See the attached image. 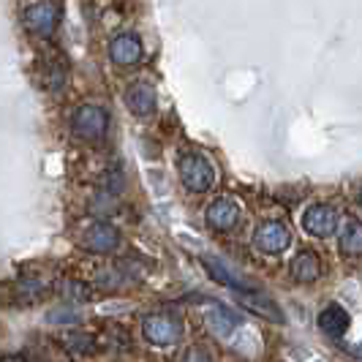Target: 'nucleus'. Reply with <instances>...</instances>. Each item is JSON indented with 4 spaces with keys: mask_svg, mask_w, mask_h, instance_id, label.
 Wrapping results in <instances>:
<instances>
[{
    "mask_svg": "<svg viewBox=\"0 0 362 362\" xmlns=\"http://www.w3.org/2000/svg\"><path fill=\"white\" fill-rule=\"evenodd\" d=\"M142 335L150 346H175L182 341V322L175 313H147L142 319Z\"/></svg>",
    "mask_w": 362,
    "mask_h": 362,
    "instance_id": "nucleus-3",
    "label": "nucleus"
},
{
    "mask_svg": "<svg viewBox=\"0 0 362 362\" xmlns=\"http://www.w3.org/2000/svg\"><path fill=\"white\" fill-rule=\"evenodd\" d=\"M60 297L63 300H71V303H88L93 297V289L85 284V281H76V278H66V281H60Z\"/></svg>",
    "mask_w": 362,
    "mask_h": 362,
    "instance_id": "nucleus-18",
    "label": "nucleus"
},
{
    "mask_svg": "<svg viewBox=\"0 0 362 362\" xmlns=\"http://www.w3.org/2000/svg\"><path fill=\"white\" fill-rule=\"evenodd\" d=\"M254 245L262 251V254H267V256L284 254V251L291 245L289 226H286L284 221H275V218H272V221H264V223L256 229Z\"/></svg>",
    "mask_w": 362,
    "mask_h": 362,
    "instance_id": "nucleus-7",
    "label": "nucleus"
},
{
    "mask_svg": "<svg viewBox=\"0 0 362 362\" xmlns=\"http://www.w3.org/2000/svg\"><path fill=\"white\" fill-rule=\"evenodd\" d=\"M289 275L291 281H297V284H313L322 275V259L313 251H303V254H297L291 259Z\"/></svg>",
    "mask_w": 362,
    "mask_h": 362,
    "instance_id": "nucleus-14",
    "label": "nucleus"
},
{
    "mask_svg": "<svg viewBox=\"0 0 362 362\" xmlns=\"http://www.w3.org/2000/svg\"><path fill=\"white\" fill-rule=\"evenodd\" d=\"M207 322H210V327L216 329L218 335H223V338L240 325V319H237L235 313H232L229 308H223V305H218V303H213V316H210Z\"/></svg>",
    "mask_w": 362,
    "mask_h": 362,
    "instance_id": "nucleus-19",
    "label": "nucleus"
},
{
    "mask_svg": "<svg viewBox=\"0 0 362 362\" xmlns=\"http://www.w3.org/2000/svg\"><path fill=\"white\" fill-rule=\"evenodd\" d=\"M180 362H213V357H210L204 349H197V346H191V349H185V351H182Z\"/></svg>",
    "mask_w": 362,
    "mask_h": 362,
    "instance_id": "nucleus-22",
    "label": "nucleus"
},
{
    "mask_svg": "<svg viewBox=\"0 0 362 362\" xmlns=\"http://www.w3.org/2000/svg\"><path fill=\"white\" fill-rule=\"evenodd\" d=\"M145 54V47H142V38L136 33H117V36L109 41V60L115 66H136Z\"/></svg>",
    "mask_w": 362,
    "mask_h": 362,
    "instance_id": "nucleus-8",
    "label": "nucleus"
},
{
    "mask_svg": "<svg viewBox=\"0 0 362 362\" xmlns=\"http://www.w3.org/2000/svg\"><path fill=\"white\" fill-rule=\"evenodd\" d=\"M60 25V6L57 3H33L25 8V28L38 38H52Z\"/></svg>",
    "mask_w": 362,
    "mask_h": 362,
    "instance_id": "nucleus-6",
    "label": "nucleus"
},
{
    "mask_svg": "<svg viewBox=\"0 0 362 362\" xmlns=\"http://www.w3.org/2000/svg\"><path fill=\"white\" fill-rule=\"evenodd\" d=\"M79 245H82L88 254L109 256L120 248V232H117V226H112L107 221H93L90 226L82 229Z\"/></svg>",
    "mask_w": 362,
    "mask_h": 362,
    "instance_id": "nucleus-4",
    "label": "nucleus"
},
{
    "mask_svg": "<svg viewBox=\"0 0 362 362\" xmlns=\"http://www.w3.org/2000/svg\"><path fill=\"white\" fill-rule=\"evenodd\" d=\"M69 128L82 142H101L109 131V112L101 104H79L69 117Z\"/></svg>",
    "mask_w": 362,
    "mask_h": 362,
    "instance_id": "nucleus-1",
    "label": "nucleus"
},
{
    "mask_svg": "<svg viewBox=\"0 0 362 362\" xmlns=\"http://www.w3.org/2000/svg\"><path fill=\"white\" fill-rule=\"evenodd\" d=\"M123 101L134 117H150L158 107V93L150 82H134L123 95Z\"/></svg>",
    "mask_w": 362,
    "mask_h": 362,
    "instance_id": "nucleus-11",
    "label": "nucleus"
},
{
    "mask_svg": "<svg viewBox=\"0 0 362 362\" xmlns=\"http://www.w3.org/2000/svg\"><path fill=\"white\" fill-rule=\"evenodd\" d=\"M303 229L308 232L310 237H332L338 232V223H341V213L332 207V204H310L303 210V218H300Z\"/></svg>",
    "mask_w": 362,
    "mask_h": 362,
    "instance_id": "nucleus-5",
    "label": "nucleus"
},
{
    "mask_svg": "<svg viewBox=\"0 0 362 362\" xmlns=\"http://www.w3.org/2000/svg\"><path fill=\"white\" fill-rule=\"evenodd\" d=\"M319 327H322V332H327V335L341 338L346 329H349V313H346L338 303H329V305L319 313Z\"/></svg>",
    "mask_w": 362,
    "mask_h": 362,
    "instance_id": "nucleus-15",
    "label": "nucleus"
},
{
    "mask_svg": "<svg viewBox=\"0 0 362 362\" xmlns=\"http://www.w3.org/2000/svg\"><path fill=\"white\" fill-rule=\"evenodd\" d=\"M202 267L207 270V275L216 281V284H221V286H226V289L232 291H251L254 286L251 284H245L240 275H237L232 267H226L221 259H216V256H199Z\"/></svg>",
    "mask_w": 362,
    "mask_h": 362,
    "instance_id": "nucleus-13",
    "label": "nucleus"
},
{
    "mask_svg": "<svg viewBox=\"0 0 362 362\" xmlns=\"http://www.w3.org/2000/svg\"><path fill=\"white\" fill-rule=\"evenodd\" d=\"M101 188H104V194H120V191L126 188V175H123V169L112 166L107 175H104V180H101Z\"/></svg>",
    "mask_w": 362,
    "mask_h": 362,
    "instance_id": "nucleus-21",
    "label": "nucleus"
},
{
    "mask_svg": "<svg viewBox=\"0 0 362 362\" xmlns=\"http://www.w3.org/2000/svg\"><path fill=\"white\" fill-rule=\"evenodd\" d=\"M41 88L52 98L66 93V88H69V63L63 60V54H52L41 63Z\"/></svg>",
    "mask_w": 362,
    "mask_h": 362,
    "instance_id": "nucleus-10",
    "label": "nucleus"
},
{
    "mask_svg": "<svg viewBox=\"0 0 362 362\" xmlns=\"http://www.w3.org/2000/svg\"><path fill=\"white\" fill-rule=\"evenodd\" d=\"M177 175L191 194H207L216 185V166L202 153H182L177 161Z\"/></svg>",
    "mask_w": 362,
    "mask_h": 362,
    "instance_id": "nucleus-2",
    "label": "nucleus"
},
{
    "mask_svg": "<svg viewBox=\"0 0 362 362\" xmlns=\"http://www.w3.org/2000/svg\"><path fill=\"white\" fill-rule=\"evenodd\" d=\"M240 305L243 308H248V313H256V316H262V319H267V322H275V325H281L284 322V310L281 305L270 300L267 294H262V291H240Z\"/></svg>",
    "mask_w": 362,
    "mask_h": 362,
    "instance_id": "nucleus-12",
    "label": "nucleus"
},
{
    "mask_svg": "<svg viewBox=\"0 0 362 362\" xmlns=\"http://www.w3.org/2000/svg\"><path fill=\"white\" fill-rule=\"evenodd\" d=\"M44 291H47V284L38 281V278H22V281L17 284V297L19 300H25V303H36V300H41Z\"/></svg>",
    "mask_w": 362,
    "mask_h": 362,
    "instance_id": "nucleus-20",
    "label": "nucleus"
},
{
    "mask_svg": "<svg viewBox=\"0 0 362 362\" xmlns=\"http://www.w3.org/2000/svg\"><path fill=\"white\" fill-rule=\"evenodd\" d=\"M341 254L344 256H362V221H349L344 232L338 237Z\"/></svg>",
    "mask_w": 362,
    "mask_h": 362,
    "instance_id": "nucleus-17",
    "label": "nucleus"
},
{
    "mask_svg": "<svg viewBox=\"0 0 362 362\" xmlns=\"http://www.w3.org/2000/svg\"><path fill=\"white\" fill-rule=\"evenodd\" d=\"M0 362H28V360L19 357V354H8V357H0Z\"/></svg>",
    "mask_w": 362,
    "mask_h": 362,
    "instance_id": "nucleus-23",
    "label": "nucleus"
},
{
    "mask_svg": "<svg viewBox=\"0 0 362 362\" xmlns=\"http://www.w3.org/2000/svg\"><path fill=\"white\" fill-rule=\"evenodd\" d=\"M60 344H63V349H66L71 357H76V360L93 357V354L98 351V341H95L93 335H88V332H76V329L66 332V335L60 338Z\"/></svg>",
    "mask_w": 362,
    "mask_h": 362,
    "instance_id": "nucleus-16",
    "label": "nucleus"
},
{
    "mask_svg": "<svg viewBox=\"0 0 362 362\" xmlns=\"http://www.w3.org/2000/svg\"><path fill=\"white\" fill-rule=\"evenodd\" d=\"M207 226L216 229V232H232L237 223H240V204L232 197H218L207 204Z\"/></svg>",
    "mask_w": 362,
    "mask_h": 362,
    "instance_id": "nucleus-9",
    "label": "nucleus"
},
{
    "mask_svg": "<svg viewBox=\"0 0 362 362\" xmlns=\"http://www.w3.org/2000/svg\"><path fill=\"white\" fill-rule=\"evenodd\" d=\"M357 202H360V207H362V191H360V194H357Z\"/></svg>",
    "mask_w": 362,
    "mask_h": 362,
    "instance_id": "nucleus-24",
    "label": "nucleus"
}]
</instances>
